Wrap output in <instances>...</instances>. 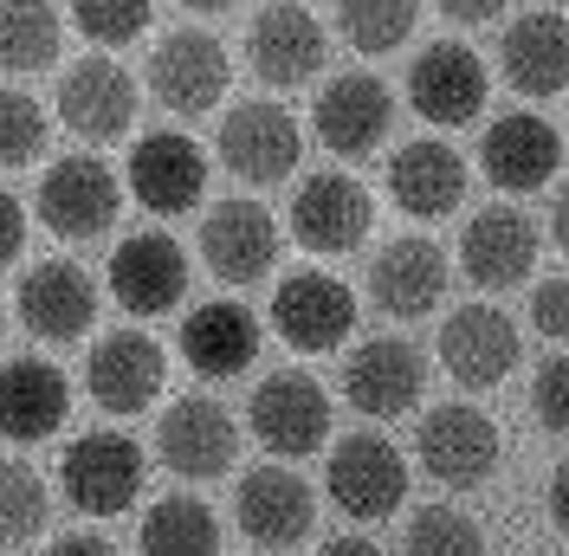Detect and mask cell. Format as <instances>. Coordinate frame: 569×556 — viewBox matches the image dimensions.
Instances as JSON below:
<instances>
[{
	"mask_svg": "<svg viewBox=\"0 0 569 556\" xmlns=\"http://www.w3.org/2000/svg\"><path fill=\"white\" fill-rule=\"evenodd\" d=\"M220 162L240 175L247 188H279L305 156V123L279 105V98H247L220 117Z\"/></svg>",
	"mask_w": 569,
	"mask_h": 556,
	"instance_id": "1",
	"label": "cell"
},
{
	"mask_svg": "<svg viewBox=\"0 0 569 556\" xmlns=\"http://www.w3.org/2000/svg\"><path fill=\"white\" fill-rule=\"evenodd\" d=\"M123 214V175L104 156H59L39 175V220L59 240H104Z\"/></svg>",
	"mask_w": 569,
	"mask_h": 556,
	"instance_id": "2",
	"label": "cell"
},
{
	"mask_svg": "<svg viewBox=\"0 0 569 556\" xmlns=\"http://www.w3.org/2000/svg\"><path fill=\"white\" fill-rule=\"evenodd\" d=\"M59 492L84 518H117L142 498V447L130 434H78L59 459Z\"/></svg>",
	"mask_w": 569,
	"mask_h": 556,
	"instance_id": "3",
	"label": "cell"
},
{
	"mask_svg": "<svg viewBox=\"0 0 569 556\" xmlns=\"http://www.w3.org/2000/svg\"><path fill=\"white\" fill-rule=\"evenodd\" d=\"M323 492L343 518L376 524L408 498V459L382 434H343L330 447V466H323Z\"/></svg>",
	"mask_w": 569,
	"mask_h": 556,
	"instance_id": "4",
	"label": "cell"
},
{
	"mask_svg": "<svg viewBox=\"0 0 569 556\" xmlns=\"http://www.w3.org/2000/svg\"><path fill=\"white\" fill-rule=\"evenodd\" d=\"M415 453H421V473L447 492H479L498 473V427L486 408L472 401H447L421 420L415 434Z\"/></svg>",
	"mask_w": 569,
	"mask_h": 556,
	"instance_id": "5",
	"label": "cell"
},
{
	"mask_svg": "<svg viewBox=\"0 0 569 556\" xmlns=\"http://www.w3.org/2000/svg\"><path fill=\"white\" fill-rule=\"evenodd\" d=\"M492 98V71L466 39H433L427 52H415L408 66V105L415 117H427L433 130H460L472 123Z\"/></svg>",
	"mask_w": 569,
	"mask_h": 556,
	"instance_id": "6",
	"label": "cell"
},
{
	"mask_svg": "<svg viewBox=\"0 0 569 556\" xmlns=\"http://www.w3.org/2000/svg\"><path fill=\"white\" fill-rule=\"evenodd\" d=\"M272 330H279L291 349H305V356L350 344V330H356V291L337 272L298 266V272H284L279 291H272Z\"/></svg>",
	"mask_w": 569,
	"mask_h": 556,
	"instance_id": "7",
	"label": "cell"
},
{
	"mask_svg": "<svg viewBox=\"0 0 569 556\" xmlns=\"http://www.w3.org/2000/svg\"><path fill=\"white\" fill-rule=\"evenodd\" d=\"M330 59V39H323V20L305 7V0H272L259 7L247 27V66L272 85V91H291V85H311Z\"/></svg>",
	"mask_w": 569,
	"mask_h": 556,
	"instance_id": "8",
	"label": "cell"
},
{
	"mask_svg": "<svg viewBox=\"0 0 569 556\" xmlns=\"http://www.w3.org/2000/svg\"><path fill=\"white\" fill-rule=\"evenodd\" d=\"M227 85H233L227 46L208 33H194V27L169 33L149 52V91H156V105L176 110V117H208L227 98Z\"/></svg>",
	"mask_w": 569,
	"mask_h": 556,
	"instance_id": "9",
	"label": "cell"
},
{
	"mask_svg": "<svg viewBox=\"0 0 569 556\" xmlns=\"http://www.w3.org/2000/svg\"><path fill=\"white\" fill-rule=\"evenodd\" d=\"M311 130H318V142L330 156L362 162V156H369L376 142H389V130H395V91L376 71H337L318 91Z\"/></svg>",
	"mask_w": 569,
	"mask_h": 556,
	"instance_id": "10",
	"label": "cell"
},
{
	"mask_svg": "<svg viewBox=\"0 0 569 556\" xmlns=\"http://www.w3.org/2000/svg\"><path fill=\"white\" fill-rule=\"evenodd\" d=\"M252 434L284 459H305L330 440V395L311 369H272L252 388Z\"/></svg>",
	"mask_w": 569,
	"mask_h": 556,
	"instance_id": "11",
	"label": "cell"
},
{
	"mask_svg": "<svg viewBox=\"0 0 569 556\" xmlns=\"http://www.w3.org/2000/svg\"><path fill=\"white\" fill-rule=\"evenodd\" d=\"M427 388V356L401 337H362L343 356V401L369 420H395L421 401Z\"/></svg>",
	"mask_w": 569,
	"mask_h": 556,
	"instance_id": "12",
	"label": "cell"
},
{
	"mask_svg": "<svg viewBox=\"0 0 569 556\" xmlns=\"http://www.w3.org/2000/svg\"><path fill=\"white\" fill-rule=\"evenodd\" d=\"M479 169H486V181L505 188V195H537V188H550L557 169H563V137H557V123L537 117V110H505V117L486 123Z\"/></svg>",
	"mask_w": 569,
	"mask_h": 556,
	"instance_id": "13",
	"label": "cell"
},
{
	"mask_svg": "<svg viewBox=\"0 0 569 556\" xmlns=\"http://www.w3.org/2000/svg\"><path fill=\"white\" fill-rule=\"evenodd\" d=\"M137 78L117 66L110 52H91V59H78V66L59 78V117H66L71 137L84 142H117L130 137V123H137Z\"/></svg>",
	"mask_w": 569,
	"mask_h": 556,
	"instance_id": "14",
	"label": "cell"
},
{
	"mask_svg": "<svg viewBox=\"0 0 569 556\" xmlns=\"http://www.w3.org/2000/svg\"><path fill=\"white\" fill-rule=\"evenodd\" d=\"M279 220L247 201V195H233V201H220L208 208L201 220V259H208V272L220 285H259V278L279 266Z\"/></svg>",
	"mask_w": 569,
	"mask_h": 556,
	"instance_id": "15",
	"label": "cell"
},
{
	"mask_svg": "<svg viewBox=\"0 0 569 556\" xmlns=\"http://www.w3.org/2000/svg\"><path fill=\"white\" fill-rule=\"evenodd\" d=\"M13 298H20V324L52 349L91 337V324H98V278L71 259H39Z\"/></svg>",
	"mask_w": 569,
	"mask_h": 556,
	"instance_id": "16",
	"label": "cell"
},
{
	"mask_svg": "<svg viewBox=\"0 0 569 556\" xmlns=\"http://www.w3.org/2000/svg\"><path fill=\"white\" fill-rule=\"evenodd\" d=\"M369 227H376V201L343 169L311 175L291 195V234H298V246H311V252H356V246L369 240Z\"/></svg>",
	"mask_w": 569,
	"mask_h": 556,
	"instance_id": "17",
	"label": "cell"
},
{
	"mask_svg": "<svg viewBox=\"0 0 569 556\" xmlns=\"http://www.w3.org/2000/svg\"><path fill=\"white\" fill-rule=\"evenodd\" d=\"M311 518H318V498H311V486L291 466H252L240 479V492H233V524L247 530V544H259V550L305 544Z\"/></svg>",
	"mask_w": 569,
	"mask_h": 556,
	"instance_id": "18",
	"label": "cell"
},
{
	"mask_svg": "<svg viewBox=\"0 0 569 556\" xmlns=\"http://www.w3.org/2000/svg\"><path fill=\"white\" fill-rule=\"evenodd\" d=\"M233 453H240V427L208 395L176 401L162 415V427H156V459L176 479H220V473H233Z\"/></svg>",
	"mask_w": 569,
	"mask_h": 556,
	"instance_id": "19",
	"label": "cell"
},
{
	"mask_svg": "<svg viewBox=\"0 0 569 556\" xmlns=\"http://www.w3.org/2000/svg\"><path fill=\"white\" fill-rule=\"evenodd\" d=\"M110 298L130 317H162L188 298V252L169 234H130L110 252Z\"/></svg>",
	"mask_w": 569,
	"mask_h": 556,
	"instance_id": "20",
	"label": "cell"
},
{
	"mask_svg": "<svg viewBox=\"0 0 569 556\" xmlns=\"http://www.w3.org/2000/svg\"><path fill=\"white\" fill-rule=\"evenodd\" d=\"M123 188L149 214H188L201 201V188H208V156L194 149V137H181V130H149L130 149Z\"/></svg>",
	"mask_w": 569,
	"mask_h": 556,
	"instance_id": "21",
	"label": "cell"
},
{
	"mask_svg": "<svg viewBox=\"0 0 569 556\" xmlns=\"http://www.w3.org/2000/svg\"><path fill=\"white\" fill-rule=\"evenodd\" d=\"M440 369L460 388H498L518 369V324L492 305H466L440 324Z\"/></svg>",
	"mask_w": 569,
	"mask_h": 556,
	"instance_id": "22",
	"label": "cell"
},
{
	"mask_svg": "<svg viewBox=\"0 0 569 556\" xmlns=\"http://www.w3.org/2000/svg\"><path fill=\"white\" fill-rule=\"evenodd\" d=\"M162 383H169V356H162L156 337H142V330H110L104 344L91 349V363H84V388L104 401L110 415L156 408Z\"/></svg>",
	"mask_w": 569,
	"mask_h": 556,
	"instance_id": "23",
	"label": "cell"
},
{
	"mask_svg": "<svg viewBox=\"0 0 569 556\" xmlns=\"http://www.w3.org/2000/svg\"><path fill=\"white\" fill-rule=\"evenodd\" d=\"M537 252H543V234L518 208H479L466 220V240H460V266L472 285L486 291H511L537 272Z\"/></svg>",
	"mask_w": 569,
	"mask_h": 556,
	"instance_id": "24",
	"label": "cell"
},
{
	"mask_svg": "<svg viewBox=\"0 0 569 556\" xmlns=\"http://www.w3.org/2000/svg\"><path fill=\"white\" fill-rule=\"evenodd\" d=\"M71 415V383L59 363L46 356H13L0 363V434L33 447V440H52Z\"/></svg>",
	"mask_w": 569,
	"mask_h": 556,
	"instance_id": "25",
	"label": "cell"
},
{
	"mask_svg": "<svg viewBox=\"0 0 569 556\" xmlns=\"http://www.w3.org/2000/svg\"><path fill=\"white\" fill-rule=\"evenodd\" d=\"M447 252L433 240H389L376 252V266H369V298H376V311L401 317V324H415V317L440 311V298H447Z\"/></svg>",
	"mask_w": 569,
	"mask_h": 556,
	"instance_id": "26",
	"label": "cell"
},
{
	"mask_svg": "<svg viewBox=\"0 0 569 556\" xmlns=\"http://www.w3.org/2000/svg\"><path fill=\"white\" fill-rule=\"evenodd\" d=\"M498 71L511 91L525 98H557L569 85V20L557 7H537V13H518L505 39H498Z\"/></svg>",
	"mask_w": 569,
	"mask_h": 556,
	"instance_id": "27",
	"label": "cell"
},
{
	"mask_svg": "<svg viewBox=\"0 0 569 556\" xmlns=\"http://www.w3.org/2000/svg\"><path fill=\"white\" fill-rule=\"evenodd\" d=\"M181 356L194 376L208 383H227V376H247L252 356H259V317L233 298H213L201 311L181 317Z\"/></svg>",
	"mask_w": 569,
	"mask_h": 556,
	"instance_id": "28",
	"label": "cell"
},
{
	"mask_svg": "<svg viewBox=\"0 0 569 556\" xmlns=\"http://www.w3.org/2000/svg\"><path fill=\"white\" fill-rule=\"evenodd\" d=\"M389 195L401 214L415 220H440V214L460 208L466 195V156L453 142H401L389 156Z\"/></svg>",
	"mask_w": 569,
	"mask_h": 556,
	"instance_id": "29",
	"label": "cell"
},
{
	"mask_svg": "<svg viewBox=\"0 0 569 556\" xmlns=\"http://www.w3.org/2000/svg\"><path fill=\"white\" fill-rule=\"evenodd\" d=\"M137 550L142 556H220V524L201 498H156L137 524Z\"/></svg>",
	"mask_w": 569,
	"mask_h": 556,
	"instance_id": "30",
	"label": "cell"
},
{
	"mask_svg": "<svg viewBox=\"0 0 569 556\" xmlns=\"http://www.w3.org/2000/svg\"><path fill=\"white\" fill-rule=\"evenodd\" d=\"M66 46V20L52 0H0V66L46 71Z\"/></svg>",
	"mask_w": 569,
	"mask_h": 556,
	"instance_id": "31",
	"label": "cell"
},
{
	"mask_svg": "<svg viewBox=\"0 0 569 556\" xmlns=\"http://www.w3.org/2000/svg\"><path fill=\"white\" fill-rule=\"evenodd\" d=\"M415 20H421V0H337V33L343 46L382 59L401 39H415Z\"/></svg>",
	"mask_w": 569,
	"mask_h": 556,
	"instance_id": "32",
	"label": "cell"
},
{
	"mask_svg": "<svg viewBox=\"0 0 569 556\" xmlns=\"http://www.w3.org/2000/svg\"><path fill=\"white\" fill-rule=\"evenodd\" d=\"M52 518V492L27 459H0V550L33 544Z\"/></svg>",
	"mask_w": 569,
	"mask_h": 556,
	"instance_id": "33",
	"label": "cell"
},
{
	"mask_svg": "<svg viewBox=\"0 0 569 556\" xmlns=\"http://www.w3.org/2000/svg\"><path fill=\"white\" fill-rule=\"evenodd\" d=\"M401 556H486V530L460 505H421L401 530Z\"/></svg>",
	"mask_w": 569,
	"mask_h": 556,
	"instance_id": "34",
	"label": "cell"
},
{
	"mask_svg": "<svg viewBox=\"0 0 569 556\" xmlns=\"http://www.w3.org/2000/svg\"><path fill=\"white\" fill-rule=\"evenodd\" d=\"M71 27L98 46H130L149 33V0H71Z\"/></svg>",
	"mask_w": 569,
	"mask_h": 556,
	"instance_id": "35",
	"label": "cell"
},
{
	"mask_svg": "<svg viewBox=\"0 0 569 556\" xmlns=\"http://www.w3.org/2000/svg\"><path fill=\"white\" fill-rule=\"evenodd\" d=\"M46 149V110L27 91H0V169H27Z\"/></svg>",
	"mask_w": 569,
	"mask_h": 556,
	"instance_id": "36",
	"label": "cell"
},
{
	"mask_svg": "<svg viewBox=\"0 0 569 556\" xmlns=\"http://www.w3.org/2000/svg\"><path fill=\"white\" fill-rule=\"evenodd\" d=\"M531 401H537V420H543L550 434H563L569 427V356H550V363L537 369Z\"/></svg>",
	"mask_w": 569,
	"mask_h": 556,
	"instance_id": "37",
	"label": "cell"
},
{
	"mask_svg": "<svg viewBox=\"0 0 569 556\" xmlns=\"http://www.w3.org/2000/svg\"><path fill=\"white\" fill-rule=\"evenodd\" d=\"M531 324H537V337H550V344H563L569 337V278H537Z\"/></svg>",
	"mask_w": 569,
	"mask_h": 556,
	"instance_id": "38",
	"label": "cell"
},
{
	"mask_svg": "<svg viewBox=\"0 0 569 556\" xmlns=\"http://www.w3.org/2000/svg\"><path fill=\"white\" fill-rule=\"evenodd\" d=\"M20 246H27V208L0 188V266H13V259H20Z\"/></svg>",
	"mask_w": 569,
	"mask_h": 556,
	"instance_id": "39",
	"label": "cell"
},
{
	"mask_svg": "<svg viewBox=\"0 0 569 556\" xmlns=\"http://www.w3.org/2000/svg\"><path fill=\"white\" fill-rule=\"evenodd\" d=\"M433 7H440L453 27H486V20H498L511 0H433Z\"/></svg>",
	"mask_w": 569,
	"mask_h": 556,
	"instance_id": "40",
	"label": "cell"
},
{
	"mask_svg": "<svg viewBox=\"0 0 569 556\" xmlns=\"http://www.w3.org/2000/svg\"><path fill=\"white\" fill-rule=\"evenodd\" d=\"M46 556H117V544L98 537V530H71V537H59Z\"/></svg>",
	"mask_w": 569,
	"mask_h": 556,
	"instance_id": "41",
	"label": "cell"
},
{
	"mask_svg": "<svg viewBox=\"0 0 569 556\" xmlns=\"http://www.w3.org/2000/svg\"><path fill=\"white\" fill-rule=\"evenodd\" d=\"M550 518L569 524V466H557V479H550Z\"/></svg>",
	"mask_w": 569,
	"mask_h": 556,
	"instance_id": "42",
	"label": "cell"
},
{
	"mask_svg": "<svg viewBox=\"0 0 569 556\" xmlns=\"http://www.w3.org/2000/svg\"><path fill=\"white\" fill-rule=\"evenodd\" d=\"M318 556H382V550H376L369 537H330V544H323Z\"/></svg>",
	"mask_w": 569,
	"mask_h": 556,
	"instance_id": "43",
	"label": "cell"
},
{
	"mask_svg": "<svg viewBox=\"0 0 569 556\" xmlns=\"http://www.w3.org/2000/svg\"><path fill=\"white\" fill-rule=\"evenodd\" d=\"M550 234H557V246H569V201H557V214H550Z\"/></svg>",
	"mask_w": 569,
	"mask_h": 556,
	"instance_id": "44",
	"label": "cell"
},
{
	"mask_svg": "<svg viewBox=\"0 0 569 556\" xmlns=\"http://www.w3.org/2000/svg\"><path fill=\"white\" fill-rule=\"evenodd\" d=\"M181 7H188V13H227L233 0H181Z\"/></svg>",
	"mask_w": 569,
	"mask_h": 556,
	"instance_id": "45",
	"label": "cell"
},
{
	"mask_svg": "<svg viewBox=\"0 0 569 556\" xmlns=\"http://www.w3.org/2000/svg\"><path fill=\"white\" fill-rule=\"evenodd\" d=\"M0 330H7V317H0Z\"/></svg>",
	"mask_w": 569,
	"mask_h": 556,
	"instance_id": "46",
	"label": "cell"
}]
</instances>
